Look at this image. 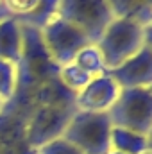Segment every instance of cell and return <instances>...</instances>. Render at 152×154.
<instances>
[{
	"label": "cell",
	"mask_w": 152,
	"mask_h": 154,
	"mask_svg": "<svg viewBox=\"0 0 152 154\" xmlns=\"http://www.w3.org/2000/svg\"><path fill=\"white\" fill-rule=\"evenodd\" d=\"M111 129L113 124L108 113L75 111L63 133V138L82 154H106L109 151Z\"/></svg>",
	"instance_id": "cell-3"
},
{
	"label": "cell",
	"mask_w": 152,
	"mask_h": 154,
	"mask_svg": "<svg viewBox=\"0 0 152 154\" xmlns=\"http://www.w3.org/2000/svg\"><path fill=\"white\" fill-rule=\"evenodd\" d=\"M150 43V27L129 18H114L97 39V48L108 70L116 68Z\"/></svg>",
	"instance_id": "cell-1"
},
{
	"label": "cell",
	"mask_w": 152,
	"mask_h": 154,
	"mask_svg": "<svg viewBox=\"0 0 152 154\" xmlns=\"http://www.w3.org/2000/svg\"><path fill=\"white\" fill-rule=\"evenodd\" d=\"M122 90L127 88H152V47L147 43L138 54L108 70Z\"/></svg>",
	"instance_id": "cell-8"
},
{
	"label": "cell",
	"mask_w": 152,
	"mask_h": 154,
	"mask_svg": "<svg viewBox=\"0 0 152 154\" xmlns=\"http://www.w3.org/2000/svg\"><path fill=\"white\" fill-rule=\"evenodd\" d=\"M147 154H150V152H147Z\"/></svg>",
	"instance_id": "cell-22"
},
{
	"label": "cell",
	"mask_w": 152,
	"mask_h": 154,
	"mask_svg": "<svg viewBox=\"0 0 152 154\" xmlns=\"http://www.w3.org/2000/svg\"><path fill=\"white\" fill-rule=\"evenodd\" d=\"M5 16H9V14H7V13H5V9L0 5V20H2V18H5Z\"/></svg>",
	"instance_id": "cell-19"
},
{
	"label": "cell",
	"mask_w": 152,
	"mask_h": 154,
	"mask_svg": "<svg viewBox=\"0 0 152 154\" xmlns=\"http://www.w3.org/2000/svg\"><path fill=\"white\" fill-rule=\"evenodd\" d=\"M108 116L113 127L129 129L145 136L152 131V88L122 90Z\"/></svg>",
	"instance_id": "cell-4"
},
{
	"label": "cell",
	"mask_w": 152,
	"mask_h": 154,
	"mask_svg": "<svg viewBox=\"0 0 152 154\" xmlns=\"http://www.w3.org/2000/svg\"><path fill=\"white\" fill-rule=\"evenodd\" d=\"M114 18H129L150 27L152 0H106Z\"/></svg>",
	"instance_id": "cell-12"
},
{
	"label": "cell",
	"mask_w": 152,
	"mask_h": 154,
	"mask_svg": "<svg viewBox=\"0 0 152 154\" xmlns=\"http://www.w3.org/2000/svg\"><path fill=\"white\" fill-rule=\"evenodd\" d=\"M72 63H75L77 66L82 72H86L90 77H99V75L108 74L104 59H102V56H100V52H99L95 43H88L84 48H81Z\"/></svg>",
	"instance_id": "cell-13"
},
{
	"label": "cell",
	"mask_w": 152,
	"mask_h": 154,
	"mask_svg": "<svg viewBox=\"0 0 152 154\" xmlns=\"http://www.w3.org/2000/svg\"><path fill=\"white\" fill-rule=\"evenodd\" d=\"M4 108H5V102H2V100H0V113L4 111Z\"/></svg>",
	"instance_id": "cell-21"
},
{
	"label": "cell",
	"mask_w": 152,
	"mask_h": 154,
	"mask_svg": "<svg viewBox=\"0 0 152 154\" xmlns=\"http://www.w3.org/2000/svg\"><path fill=\"white\" fill-rule=\"evenodd\" d=\"M59 16L75 25L90 43H97L114 20L106 0H59Z\"/></svg>",
	"instance_id": "cell-5"
},
{
	"label": "cell",
	"mask_w": 152,
	"mask_h": 154,
	"mask_svg": "<svg viewBox=\"0 0 152 154\" xmlns=\"http://www.w3.org/2000/svg\"><path fill=\"white\" fill-rule=\"evenodd\" d=\"M22 23L14 16H5L0 20V59L18 63L22 54Z\"/></svg>",
	"instance_id": "cell-10"
},
{
	"label": "cell",
	"mask_w": 152,
	"mask_h": 154,
	"mask_svg": "<svg viewBox=\"0 0 152 154\" xmlns=\"http://www.w3.org/2000/svg\"><path fill=\"white\" fill-rule=\"evenodd\" d=\"M59 16V0H39L38 5L23 18H18L20 23L36 27V29H43L47 23H50L54 18Z\"/></svg>",
	"instance_id": "cell-14"
},
{
	"label": "cell",
	"mask_w": 152,
	"mask_h": 154,
	"mask_svg": "<svg viewBox=\"0 0 152 154\" xmlns=\"http://www.w3.org/2000/svg\"><path fill=\"white\" fill-rule=\"evenodd\" d=\"M75 111V100H45L34 104L25 116V138L29 147L36 151L63 136Z\"/></svg>",
	"instance_id": "cell-2"
},
{
	"label": "cell",
	"mask_w": 152,
	"mask_h": 154,
	"mask_svg": "<svg viewBox=\"0 0 152 154\" xmlns=\"http://www.w3.org/2000/svg\"><path fill=\"white\" fill-rule=\"evenodd\" d=\"M16 65L11 61L0 59V100L2 102H11L14 93H16Z\"/></svg>",
	"instance_id": "cell-16"
},
{
	"label": "cell",
	"mask_w": 152,
	"mask_h": 154,
	"mask_svg": "<svg viewBox=\"0 0 152 154\" xmlns=\"http://www.w3.org/2000/svg\"><path fill=\"white\" fill-rule=\"evenodd\" d=\"M109 149L123 154H147L150 152V136L122 127H113L109 134Z\"/></svg>",
	"instance_id": "cell-11"
},
{
	"label": "cell",
	"mask_w": 152,
	"mask_h": 154,
	"mask_svg": "<svg viewBox=\"0 0 152 154\" xmlns=\"http://www.w3.org/2000/svg\"><path fill=\"white\" fill-rule=\"evenodd\" d=\"M41 38L50 57L57 66L72 63L74 57L79 54V50L90 43V39L75 25H72L61 16L54 18L50 23H47L41 29Z\"/></svg>",
	"instance_id": "cell-6"
},
{
	"label": "cell",
	"mask_w": 152,
	"mask_h": 154,
	"mask_svg": "<svg viewBox=\"0 0 152 154\" xmlns=\"http://www.w3.org/2000/svg\"><path fill=\"white\" fill-rule=\"evenodd\" d=\"M106 154H123V152H118V151H113V149H109V151H108Z\"/></svg>",
	"instance_id": "cell-20"
},
{
	"label": "cell",
	"mask_w": 152,
	"mask_h": 154,
	"mask_svg": "<svg viewBox=\"0 0 152 154\" xmlns=\"http://www.w3.org/2000/svg\"><path fill=\"white\" fill-rule=\"evenodd\" d=\"M38 2L39 0H0V5L5 9L9 16L23 18L38 5Z\"/></svg>",
	"instance_id": "cell-17"
},
{
	"label": "cell",
	"mask_w": 152,
	"mask_h": 154,
	"mask_svg": "<svg viewBox=\"0 0 152 154\" xmlns=\"http://www.w3.org/2000/svg\"><path fill=\"white\" fill-rule=\"evenodd\" d=\"M36 154H82L77 147H74L70 142H66L63 136L45 143L36 149Z\"/></svg>",
	"instance_id": "cell-18"
},
{
	"label": "cell",
	"mask_w": 152,
	"mask_h": 154,
	"mask_svg": "<svg viewBox=\"0 0 152 154\" xmlns=\"http://www.w3.org/2000/svg\"><path fill=\"white\" fill-rule=\"evenodd\" d=\"M59 81L72 91V93H79L93 77H90L86 72H82L75 63H68V65H63L59 66V72H57Z\"/></svg>",
	"instance_id": "cell-15"
},
{
	"label": "cell",
	"mask_w": 152,
	"mask_h": 154,
	"mask_svg": "<svg viewBox=\"0 0 152 154\" xmlns=\"http://www.w3.org/2000/svg\"><path fill=\"white\" fill-rule=\"evenodd\" d=\"M120 91L122 88L109 74L93 77L79 93H75V108L77 111L108 113L118 99Z\"/></svg>",
	"instance_id": "cell-7"
},
{
	"label": "cell",
	"mask_w": 152,
	"mask_h": 154,
	"mask_svg": "<svg viewBox=\"0 0 152 154\" xmlns=\"http://www.w3.org/2000/svg\"><path fill=\"white\" fill-rule=\"evenodd\" d=\"M0 154H36L25 138V120L7 108L0 113Z\"/></svg>",
	"instance_id": "cell-9"
}]
</instances>
